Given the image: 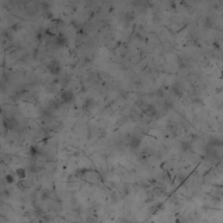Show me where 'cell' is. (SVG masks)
<instances>
[{"instance_id":"1","label":"cell","mask_w":223,"mask_h":223,"mask_svg":"<svg viewBox=\"0 0 223 223\" xmlns=\"http://www.w3.org/2000/svg\"><path fill=\"white\" fill-rule=\"evenodd\" d=\"M60 98L62 102L67 104V103H71L73 100L74 96H73V93H72V91L65 90V91H63V92L60 93Z\"/></svg>"},{"instance_id":"2","label":"cell","mask_w":223,"mask_h":223,"mask_svg":"<svg viewBox=\"0 0 223 223\" xmlns=\"http://www.w3.org/2000/svg\"><path fill=\"white\" fill-rule=\"evenodd\" d=\"M49 71L51 74H59L61 71V66L58 60H52L49 65Z\"/></svg>"},{"instance_id":"3","label":"cell","mask_w":223,"mask_h":223,"mask_svg":"<svg viewBox=\"0 0 223 223\" xmlns=\"http://www.w3.org/2000/svg\"><path fill=\"white\" fill-rule=\"evenodd\" d=\"M54 42H55L56 46H65L67 43V40H66V37L63 34H60V35L56 36Z\"/></svg>"},{"instance_id":"4","label":"cell","mask_w":223,"mask_h":223,"mask_svg":"<svg viewBox=\"0 0 223 223\" xmlns=\"http://www.w3.org/2000/svg\"><path fill=\"white\" fill-rule=\"evenodd\" d=\"M143 110H144L145 113H146L148 116H154V114L156 113V110L151 105H146V107L143 108Z\"/></svg>"},{"instance_id":"5","label":"cell","mask_w":223,"mask_h":223,"mask_svg":"<svg viewBox=\"0 0 223 223\" xmlns=\"http://www.w3.org/2000/svg\"><path fill=\"white\" fill-rule=\"evenodd\" d=\"M140 145V139L137 137H133L131 139L130 142V146L133 149H137Z\"/></svg>"},{"instance_id":"6","label":"cell","mask_w":223,"mask_h":223,"mask_svg":"<svg viewBox=\"0 0 223 223\" xmlns=\"http://www.w3.org/2000/svg\"><path fill=\"white\" fill-rule=\"evenodd\" d=\"M181 149L183 152H187L191 149V144L188 141H182L181 143Z\"/></svg>"},{"instance_id":"7","label":"cell","mask_w":223,"mask_h":223,"mask_svg":"<svg viewBox=\"0 0 223 223\" xmlns=\"http://www.w3.org/2000/svg\"><path fill=\"white\" fill-rule=\"evenodd\" d=\"M16 173H17L20 178H24V177L25 176V172H24V169H23V168L18 169L17 172H16Z\"/></svg>"},{"instance_id":"8","label":"cell","mask_w":223,"mask_h":223,"mask_svg":"<svg viewBox=\"0 0 223 223\" xmlns=\"http://www.w3.org/2000/svg\"><path fill=\"white\" fill-rule=\"evenodd\" d=\"M173 92L174 94L177 95V96H180V95H181V89L179 88V87H177L176 85H173Z\"/></svg>"}]
</instances>
